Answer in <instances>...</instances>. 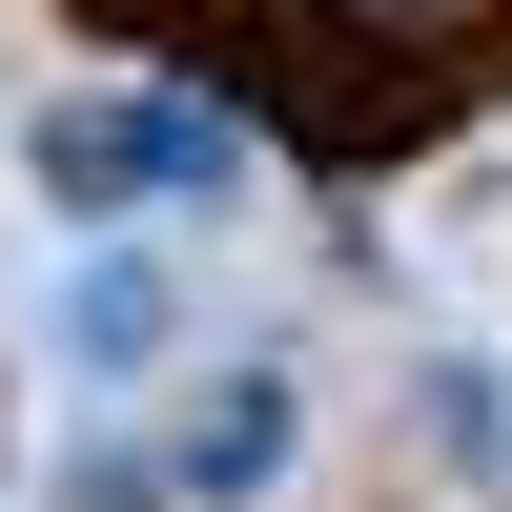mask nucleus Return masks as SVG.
<instances>
[{
  "mask_svg": "<svg viewBox=\"0 0 512 512\" xmlns=\"http://www.w3.org/2000/svg\"><path fill=\"white\" fill-rule=\"evenodd\" d=\"M164 472H185V512H267L287 472H308V369H287V349L185 369V410H164Z\"/></svg>",
  "mask_w": 512,
  "mask_h": 512,
  "instance_id": "1",
  "label": "nucleus"
},
{
  "mask_svg": "<svg viewBox=\"0 0 512 512\" xmlns=\"http://www.w3.org/2000/svg\"><path fill=\"white\" fill-rule=\"evenodd\" d=\"M164 349H185V267H164V246H82V287H62V369H82V390H144Z\"/></svg>",
  "mask_w": 512,
  "mask_h": 512,
  "instance_id": "3",
  "label": "nucleus"
},
{
  "mask_svg": "<svg viewBox=\"0 0 512 512\" xmlns=\"http://www.w3.org/2000/svg\"><path fill=\"white\" fill-rule=\"evenodd\" d=\"M410 431H431V451H451V472H472V492L512 472V390H492L472 349H431V390H410Z\"/></svg>",
  "mask_w": 512,
  "mask_h": 512,
  "instance_id": "6",
  "label": "nucleus"
},
{
  "mask_svg": "<svg viewBox=\"0 0 512 512\" xmlns=\"http://www.w3.org/2000/svg\"><path fill=\"white\" fill-rule=\"evenodd\" d=\"M123 164H144V205H185V226H226V205L267 185V123H246L226 82H123Z\"/></svg>",
  "mask_w": 512,
  "mask_h": 512,
  "instance_id": "2",
  "label": "nucleus"
},
{
  "mask_svg": "<svg viewBox=\"0 0 512 512\" xmlns=\"http://www.w3.org/2000/svg\"><path fill=\"white\" fill-rule=\"evenodd\" d=\"M62 512H185L164 451H62Z\"/></svg>",
  "mask_w": 512,
  "mask_h": 512,
  "instance_id": "7",
  "label": "nucleus"
},
{
  "mask_svg": "<svg viewBox=\"0 0 512 512\" xmlns=\"http://www.w3.org/2000/svg\"><path fill=\"white\" fill-rule=\"evenodd\" d=\"M328 41H369V62L410 82V103H472V41H492V0H328Z\"/></svg>",
  "mask_w": 512,
  "mask_h": 512,
  "instance_id": "5",
  "label": "nucleus"
},
{
  "mask_svg": "<svg viewBox=\"0 0 512 512\" xmlns=\"http://www.w3.org/2000/svg\"><path fill=\"white\" fill-rule=\"evenodd\" d=\"M21 164H41V205H62V226H144V164H123V82H103V103H21Z\"/></svg>",
  "mask_w": 512,
  "mask_h": 512,
  "instance_id": "4",
  "label": "nucleus"
}]
</instances>
